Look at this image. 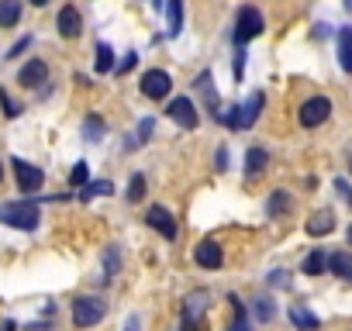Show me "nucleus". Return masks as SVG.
Wrapping results in <instances>:
<instances>
[{
	"label": "nucleus",
	"mask_w": 352,
	"mask_h": 331,
	"mask_svg": "<svg viewBox=\"0 0 352 331\" xmlns=\"http://www.w3.org/2000/svg\"><path fill=\"white\" fill-rule=\"evenodd\" d=\"M225 124H228V128H239V107H232V111L225 114Z\"/></svg>",
	"instance_id": "nucleus-37"
},
{
	"label": "nucleus",
	"mask_w": 352,
	"mask_h": 331,
	"mask_svg": "<svg viewBox=\"0 0 352 331\" xmlns=\"http://www.w3.org/2000/svg\"><path fill=\"white\" fill-rule=\"evenodd\" d=\"M166 18H169V35H180V28H184V0H166Z\"/></svg>",
	"instance_id": "nucleus-18"
},
{
	"label": "nucleus",
	"mask_w": 352,
	"mask_h": 331,
	"mask_svg": "<svg viewBox=\"0 0 352 331\" xmlns=\"http://www.w3.org/2000/svg\"><path fill=\"white\" fill-rule=\"evenodd\" d=\"M349 166H352V159H349Z\"/></svg>",
	"instance_id": "nucleus-44"
},
{
	"label": "nucleus",
	"mask_w": 352,
	"mask_h": 331,
	"mask_svg": "<svg viewBox=\"0 0 352 331\" xmlns=\"http://www.w3.org/2000/svg\"><path fill=\"white\" fill-rule=\"evenodd\" d=\"M21 21V0H0V28H14Z\"/></svg>",
	"instance_id": "nucleus-17"
},
{
	"label": "nucleus",
	"mask_w": 352,
	"mask_h": 331,
	"mask_svg": "<svg viewBox=\"0 0 352 331\" xmlns=\"http://www.w3.org/2000/svg\"><path fill=\"white\" fill-rule=\"evenodd\" d=\"M0 221L11 225V228H21V231H35L42 218H38L35 201H14V204H4V207H0Z\"/></svg>",
	"instance_id": "nucleus-1"
},
{
	"label": "nucleus",
	"mask_w": 352,
	"mask_h": 331,
	"mask_svg": "<svg viewBox=\"0 0 352 331\" xmlns=\"http://www.w3.org/2000/svg\"><path fill=\"white\" fill-rule=\"evenodd\" d=\"M104 300H97V297H80L76 304H73V324L76 328H90V324H97L100 317H104Z\"/></svg>",
	"instance_id": "nucleus-4"
},
{
	"label": "nucleus",
	"mask_w": 352,
	"mask_h": 331,
	"mask_svg": "<svg viewBox=\"0 0 352 331\" xmlns=\"http://www.w3.org/2000/svg\"><path fill=\"white\" fill-rule=\"evenodd\" d=\"M32 4H35V8H45V4H49V0H32Z\"/></svg>",
	"instance_id": "nucleus-40"
},
{
	"label": "nucleus",
	"mask_w": 352,
	"mask_h": 331,
	"mask_svg": "<svg viewBox=\"0 0 352 331\" xmlns=\"http://www.w3.org/2000/svg\"><path fill=\"white\" fill-rule=\"evenodd\" d=\"M338 62L345 73H352V28L338 32Z\"/></svg>",
	"instance_id": "nucleus-19"
},
{
	"label": "nucleus",
	"mask_w": 352,
	"mask_h": 331,
	"mask_svg": "<svg viewBox=\"0 0 352 331\" xmlns=\"http://www.w3.org/2000/svg\"><path fill=\"white\" fill-rule=\"evenodd\" d=\"M80 32H83V21H80L76 8H63L59 11V35L63 38H76Z\"/></svg>",
	"instance_id": "nucleus-12"
},
{
	"label": "nucleus",
	"mask_w": 352,
	"mask_h": 331,
	"mask_svg": "<svg viewBox=\"0 0 352 331\" xmlns=\"http://www.w3.org/2000/svg\"><path fill=\"white\" fill-rule=\"evenodd\" d=\"M176 124H180V128H197V107H194V100L190 97H176L173 104H169V111H166Z\"/></svg>",
	"instance_id": "nucleus-8"
},
{
	"label": "nucleus",
	"mask_w": 352,
	"mask_h": 331,
	"mask_svg": "<svg viewBox=\"0 0 352 331\" xmlns=\"http://www.w3.org/2000/svg\"><path fill=\"white\" fill-rule=\"evenodd\" d=\"M142 197H145V176H142V173H135V176H131V183H128V201H131V204H138Z\"/></svg>",
	"instance_id": "nucleus-27"
},
{
	"label": "nucleus",
	"mask_w": 352,
	"mask_h": 331,
	"mask_svg": "<svg viewBox=\"0 0 352 331\" xmlns=\"http://www.w3.org/2000/svg\"><path fill=\"white\" fill-rule=\"evenodd\" d=\"M349 242H352V225H349Z\"/></svg>",
	"instance_id": "nucleus-43"
},
{
	"label": "nucleus",
	"mask_w": 352,
	"mask_h": 331,
	"mask_svg": "<svg viewBox=\"0 0 352 331\" xmlns=\"http://www.w3.org/2000/svg\"><path fill=\"white\" fill-rule=\"evenodd\" d=\"M169 90H173L169 73H162V69H148V73L142 76V93H145L148 100H162Z\"/></svg>",
	"instance_id": "nucleus-7"
},
{
	"label": "nucleus",
	"mask_w": 352,
	"mask_h": 331,
	"mask_svg": "<svg viewBox=\"0 0 352 331\" xmlns=\"http://www.w3.org/2000/svg\"><path fill=\"white\" fill-rule=\"evenodd\" d=\"M135 62H138V56H135V52H128V59H124L121 66H114V69H118V73H131V69H135Z\"/></svg>",
	"instance_id": "nucleus-33"
},
{
	"label": "nucleus",
	"mask_w": 352,
	"mask_h": 331,
	"mask_svg": "<svg viewBox=\"0 0 352 331\" xmlns=\"http://www.w3.org/2000/svg\"><path fill=\"white\" fill-rule=\"evenodd\" d=\"M328 114H331V100H328V97H311V100H304V107H300V124H304V128H318V124L328 121Z\"/></svg>",
	"instance_id": "nucleus-6"
},
{
	"label": "nucleus",
	"mask_w": 352,
	"mask_h": 331,
	"mask_svg": "<svg viewBox=\"0 0 352 331\" xmlns=\"http://www.w3.org/2000/svg\"><path fill=\"white\" fill-rule=\"evenodd\" d=\"M335 190L342 194V201H349V204H352V190H349V183H345V180H335Z\"/></svg>",
	"instance_id": "nucleus-34"
},
{
	"label": "nucleus",
	"mask_w": 352,
	"mask_h": 331,
	"mask_svg": "<svg viewBox=\"0 0 352 331\" xmlns=\"http://www.w3.org/2000/svg\"><path fill=\"white\" fill-rule=\"evenodd\" d=\"M118 269H121V252H118V245H111V249H107V262H104V276H100V279L118 276Z\"/></svg>",
	"instance_id": "nucleus-25"
},
{
	"label": "nucleus",
	"mask_w": 352,
	"mask_h": 331,
	"mask_svg": "<svg viewBox=\"0 0 352 331\" xmlns=\"http://www.w3.org/2000/svg\"><path fill=\"white\" fill-rule=\"evenodd\" d=\"M331 231H335V214H331V211H318V214H311V221H307V235L321 238V235H331Z\"/></svg>",
	"instance_id": "nucleus-14"
},
{
	"label": "nucleus",
	"mask_w": 352,
	"mask_h": 331,
	"mask_svg": "<svg viewBox=\"0 0 352 331\" xmlns=\"http://www.w3.org/2000/svg\"><path fill=\"white\" fill-rule=\"evenodd\" d=\"M324 266H328L324 252H311V255L304 259V273H307V276H318V273H324Z\"/></svg>",
	"instance_id": "nucleus-26"
},
{
	"label": "nucleus",
	"mask_w": 352,
	"mask_h": 331,
	"mask_svg": "<svg viewBox=\"0 0 352 331\" xmlns=\"http://www.w3.org/2000/svg\"><path fill=\"white\" fill-rule=\"evenodd\" d=\"M83 131H87V141H97V138L104 135V121H100V117H87Z\"/></svg>",
	"instance_id": "nucleus-28"
},
{
	"label": "nucleus",
	"mask_w": 352,
	"mask_h": 331,
	"mask_svg": "<svg viewBox=\"0 0 352 331\" xmlns=\"http://www.w3.org/2000/svg\"><path fill=\"white\" fill-rule=\"evenodd\" d=\"M266 162H270V155H266L263 148H252V152L245 155V166H249V180H256V176L266 170Z\"/></svg>",
	"instance_id": "nucleus-20"
},
{
	"label": "nucleus",
	"mask_w": 352,
	"mask_h": 331,
	"mask_svg": "<svg viewBox=\"0 0 352 331\" xmlns=\"http://www.w3.org/2000/svg\"><path fill=\"white\" fill-rule=\"evenodd\" d=\"M124 331H138V317H131V321H128V328H124Z\"/></svg>",
	"instance_id": "nucleus-39"
},
{
	"label": "nucleus",
	"mask_w": 352,
	"mask_h": 331,
	"mask_svg": "<svg viewBox=\"0 0 352 331\" xmlns=\"http://www.w3.org/2000/svg\"><path fill=\"white\" fill-rule=\"evenodd\" d=\"M80 190H83V194H80L83 201H94V197H107V194L114 190V183H111V180H97V183H87V187H80Z\"/></svg>",
	"instance_id": "nucleus-21"
},
{
	"label": "nucleus",
	"mask_w": 352,
	"mask_h": 331,
	"mask_svg": "<svg viewBox=\"0 0 352 331\" xmlns=\"http://www.w3.org/2000/svg\"><path fill=\"white\" fill-rule=\"evenodd\" d=\"M290 211V194L287 190H276L273 197H270V218H280V214H287Z\"/></svg>",
	"instance_id": "nucleus-22"
},
{
	"label": "nucleus",
	"mask_w": 352,
	"mask_h": 331,
	"mask_svg": "<svg viewBox=\"0 0 352 331\" xmlns=\"http://www.w3.org/2000/svg\"><path fill=\"white\" fill-rule=\"evenodd\" d=\"M194 259H197V266H204V269H218V266L225 262V252H221L218 242H201V245L194 249Z\"/></svg>",
	"instance_id": "nucleus-11"
},
{
	"label": "nucleus",
	"mask_w": 352,
	"mask_h": 331,
	"mask_svg": "<svg viewBox=\"0 0 352 331\" xmlns=\"http://www.w3.org/2000/svg\"><path fill=\"white\" fill-rule=\"evenodd\" d=\"M232 304H235V310H239V317L232 321V328H228V331H249V324H245V314H242V304H239L235 297H232Z\"/></svg>",
	"instance_id": "nucleus-32"
},
{
	"label": "nucleus",
	"mask_w": 352,
	"mask_h": 331,
	"mask_svg": "<svg viewBox=\"0 0 352 331\" xmlns=\"http://www.w3.org/2000/svg\"><path fill=\"white\" fill-rule=\"evenodd\" d=\"M259 111H263V93L256 90V93L245 100V107H239V128H252L256 117H259Z\"/></svg>",
	"instance_id": "nucleus-13"
},
{
	"label": "nucleus",
	"mask_w": 352,
	"mask_h": 331,
	"mask_svg": "<svg viewBox=\"0 0 352 331\" xmlns=\"http://www.w3.org/2000/svg\"><path fill=\"white\" fill-rule=\"evenodd\" d=\"M152 128H155V124H152V117H145V121L138 124V138H135V148L148 141V135H152Z\"/></svg>",
	"instance_id": "nucleus-31"
},
{
	"label": "nucleus",
	"mask_w": 352,
	"mask_h": 331,
	"mask_svg": "<svg viewBox=\"0 0 352 331\" xmlns=\"http://www.w3.org/2000/svg\"><path fill=\"white\" fill-rule=\"evenodd\" d=\"M211 293L208 290H194L184 300V331H204V310H208Z\"/></svg>",
	"instance_id": "nucleus-2"
},
{
	"label": "nucleus",
	"mask_w": 352,
	"mask_h": 331,
	"mask_svg": "<svg viewBox=\"0 0 352 331\" xmlns=\"http://www.w3.org/2000/svg\"><path fill=\"white\" fill-rule=\"evenodd\" d=\"M0 331H14V324H11V321H8V324H4V328H0Z\"/></svg>",
	"instance_id": "nucleus-41"
},
{
	"label": "nucleus",
	"mask_w": 352,
	"mask_h": 331,
	"mask_svg": "<svg viewBox=\"0 0 352 331\" xmlns=\"http://www.w3.org/2000/svg\"><path fill=\"white\" fill-rule=\"evenodd\" d=\"M259 35H263V14H259L256 8H242L239 25H235V42H239V49H242L245 42L259 38Z\"/></svg>",
	"instance_id": "nucleus-3"
},
{
	"label": "nucleus",
	"mask_w": 352,
	"mask_h": 331,
	"mask_svg": "<svg viewBox=\"0 0 352 331\" xmlns=\"http://www.w3.org/2000/svg\"><path fill=\"white\" fill-rule=\"evenodd\" d=\"M11 166H14V176H18L21 194H35V190L45 183V173L38 170V166H32V162H25V159H14Z\"/></svg>",
	"instance_id": "nucleus-5"
},
{
	"label": "nucleus",
	"mask_w": 352,
	"mask_h": 331,
	"mask_svg": "<svg viewBox=\"0 0 352 331\" xmlns=\"http://www.w3.org/2000/svg\"><path fill=\"white\" fill-rule=\"evenodd\" d=\"M0 107H4V114H8V117H18V114H21V107L8 97V90H0Z\"/></svg>",
	"instance_id": "nucleus-30"
},
{
	"label": "nucleus",
	"mask_w": 352,
	"mask_h": 331,
	"mask_svg": "<svg viewBox=\"0 0 352 331\" xmlns=\"http://www.w3.org/2000/svg\"><path fill=\"white\" fill-rule=\"evenodd\" d=\"M87 176H90L87 162H76V166H73V173H69V183H73V187H87Z\"/></svg>",
	"instance_id": "nucleus-29"
},
{
	"label": "nucleus",
	"mask_w": 352,
	"mask_h": 331,
	"mask_svg": "<svg viewBox=\"0 0 352 331\" xmlns=\"http://www.w3.org/2000/svg\"><path fill=\"white\" fill-rule=\"evenodd\" d=\"M259 317H263V321L273 317V304H270V300H259Z\"/></svg>",
	"instance_id": "nucleus-36"
},
{
	"label": "nucleus",
	"mask_w": 352,
	"mask_h": 331,
	"mask_svg": "<svg viewBox=\"0 0 352 331\" xmlns=\"http://www.w3.org/2000/svg\"><path fill=\"white\" fill-rule=\"evenodd\" d=\"M290 321H294L300 331H318V328H321V321H318L304 304H294V307H290Z\"/></svg>",
	"instance_id": "nucleus-16"
},
{
	"label": "nucleus",
	"mask_w": 352,
	"mask_h": 331,
	"mask_svg": "<svg viewBox=\"0 0 352 331\" xmlns=\"http://www.w3.org/2000/svg\"><path fill=\"white\" fill-rule=\"evenodd\" d=\"M145 221H148L162 238H176V221H173V214H169L166 207H159V204L148 207V218H145Z\"/></svg>",
	"instance_id": "nucleus-10"
},
{
	"label": "nucleus",
	"mask_w": 352,
	"mask_h": 331,
	"mask_svg": "<svg viewBox=\"0 0 352 331\" xmlns=\"http://www.w3.org/2000/svg\"><path fill=\"white\" fill-rule=\"evenodd\" d=\"M0 180H4V166H0Z\"/></svg>",
	"instance_id": "nucleus-42"
},
{
	"label": "nucleus",
	"mask_w": 352,
	"mask_h": 331,
	"mask_svg": "<svg viewBox=\"0 0 352 331\" xmlns=\"http://www.w3.org/2000/svg\"><path fill=\"white\" fill-rule=\"evenodd\" d=\"M45 80H49V66H45L42 59H32V62H25V66H21V73H18V83H21V87H28V90L42 87Z\"/></svg>",
	"instance_id": "nucleus-9"
},
{
	"label": "nucleus",
	"mask_w": 352,
	"mask_h": 331,
	"mask_svg": "<svg viewBox=\"0 0 352 331\" xmlns=\"http://www.w3.org/2000/svg\"><path fill=\"white\" fill-rule=\"evenodd\" d=\"M94 66H97V73H111V69H114V52H111V45H104V42L97 45V62H94Z\"/></svg>",
	"instance_id": "nucleus-23"
},
{
	"label": "nucleus",
	"mask_w": 352,
	"mask_h": 331,
	"mask_svg": "<svg viewBox=\"0 0 352 331\" xmlns=\"http://www.w3.org/2000/svg\"><path fill=\"white\" fill-rule=\"evenodd\" d=\"M197 90L204 93V100H208V107H211V114H214V111H218V93L211 90V76H208V73L197 76Z\"/></svg>",
	"instance_id": "nucleus-24"
},
{
	"label": "nucleus",
	"mask_w": 352,
	"mask_h": 331,
	"mask_svg": "<svg viewBox=\"0 0 352 331\" xmlns=\"http://www.w3.org/2000/svg\"><path fill=\"white\" fill-rule=\"evenodd\" d=\"M328 269H331L338 279L352 283V255H349V252H331V255H328Z\"/></svg>",
	"instance_id": "nucleus-15"
},
{
	"label": "nucleus",
	"mask_w": 352,
	"mask_h": 331,
	"mask_svg": "<svg viewBox=\"0 0 352 331\" xmlns=\"http://www.w3.org/2000/svg\"><path fill=\"white\" fill-rule=\"evenodd\" d=\"M28 42H32V38H21V42H18V45H14L11 52H8V59H18V56H21V52L28 49Z\"/></svg>",
	"instance_id": "nucleus-35"
},
{
	"label": "nucleus",
	"mask_w": 352,
	"mask_h": 331,
	"mask_svg": "<svg viewBox=\"0 0 352 331\" xmlns=\"http://www.w3.org/2000/svg\"><path fill=\"white\" fill-rule=\"evenodd\" d=\"M242 73H245V52H239V59H235V76L242 80Z\"/></svg>",
	"instance_id": "nucleus-38"
}]
</instances>
